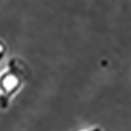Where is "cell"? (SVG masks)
I'll list each match as a JSON object with an SVG mask.
<instances>
[{
	"label": "cell",
	"mask_w": 131,
	"mask_h": 131,
	"mask_svg": "<svg viewBox=\"0 0 131 131\" xmlns=\"http://www.w3.org/2000/svg\"><path fill=\"white\" fill-rule=\"evenodd\" d=\"M26 64L19 59H10L6 68L0 73V108L6 109L14 94L27 78Z\"/></svg>",
	"instance_id": "6da1fadb"
},
{
	"label": "cell",
	"mask_w": 131,
	"mask_h": 131,
	"mask_svg": "<svg viewBox=\"0 0 131 131\" xmlns=\"http://www.w3.org/2000/svg\"><path fill=\"white\" fill-rule=\"evenodd\" d=\"M5 52H6V46L4 44V42L0 39V61L4 58Z\"/></svg>",
	"instance_id": "7a4b0ae2"
},
{
	"label": "cell",
	"mask_w": 131,
	"mask_h": 131,
	"mask_svg": "<svg viewBox=\"0 0 131 131\" xmlns=\"http://www.w3.org/2000/svg\"><path fill=\"white\" fill-rule=\"evenodd\" d=\"M88 131H102V129H101V128H99V127H95V128L90 129V130H88Z\"/></svg>",
	"instance_id": "3957f363"
}]
</instances>
